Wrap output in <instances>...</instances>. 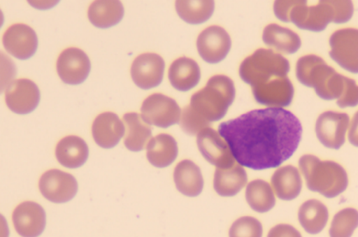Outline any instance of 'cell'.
I'll use <instances>...</instances> for the list:
<instances>
[{
	"label": "cell",
	"instance_id": "6da1fadb",
	"mask_svg": "<svg viewBox=\"0 0 358 237\" xmlns=\"http://www.w3.org/2000/svg\"><path fill=\"white\" fill-rule=\"evenodd\" d=\"M219 133L239 164L264 171L282 165L294 154L302 127L292 113L268 108L221 123Z\"/></svg>",
	"mask_w": 358,
	"mask_h": 237
},
{
	"label": "cell",
	"instance_id": "7a4b0ae2",
	"mask_svg": "<svg viewBox=\"0 0 358 237\" xmlns=\"http://www.w3.org/2000/svg\"><path fill=\"white\" fill-rule=\"evenodd\" d=\"M299 165L308 188L324 197H337L348 187V175L338 163L322 161L315 155H306L300 158Z\"/></svg>",
	"mask_w": 358,
	"mask_h": 237
},
{
	"label": "cell",
	"instance_id": "3957f363",
	"mask_svg": "<svg viewBox=\"0 0 358 237\" xmlns=\"http://www.w3.org/2000/svg\"><path fill=\"white\" fill-rule=\"evenodd\" d=\"M354 6L351 1H320L308 6L307 1H296L289 15V22L301 29L322 31L331 22L344 24L352 17Z\"/></svg>",
	"mask_w": 358,
	"mask_h": 237
},
{
	"label": "cell",
	"instance_id": "277c9868",
	"mask_svg": "<svg viewBox=\"0 0 358 237\" xmlns=\"http://www.w3.org/2000/svg\"><path fill=\"white\" fill-rule=\"evenodd\" d=\"M235 87L231 79L223 75L211 77L206 86L190 99L189 107L210 124L226 116L235 98Z\"/></svg>",
	"mask_w": 358,
	"mask_h": 237
},
{
	"label": "cell",
	"instance_id": "5b68a950",
	"mask_svg": "<svg viewBox=\"0 0 358 237\" xmlns=\"http://www.w3.org/2000/svg\"><path fill=\"white\" fill-rule=\"evenodd\" d=\"M296 72L298 80L315 88L322 99H338L344 92L346 77L336 72L319 56L308 55L299 59Z\"/></svg>",
	"mask_w": 358,
	"mask_h": 237
},
{
	"label": "cell",
	"instance_id": "8992f818",
	"mask_svg": "<svg viewBox=\"0 0 358 237\" xmlns=\"http://www.w3.org/2000/svg\"><path fill=\"white\" fill-rule=\"evenodd\" d=\"M289 70V63L282 55L259 49L242 62L239 73L242 80L253 87L277 77L287 76Z\"/></svg>",
	"mask_w": 358,
	"mask_h": 237
},
{
	"label": "cell",
	"instance_id": "52a82bcc",
	"mask_svg": "<svg viewBox=\"0 0 358 237\" xmlns=\"http://www.w3.org/2000/svg\"><path fill=\"white\" fill-rule=\"evenodd\" d=\"M141 116L150 125L166 129L180 121L182 111L173 99L154 94L143 101Z\"/></svg>",
	"mask_w": 358,
	"mask_h": 237
},
{
	"label": "cell",
	"instance_id": "ba28073f",
	"mask_svg": "<svg viewBox=\"0 0 358 237\" xmlns=\"http://www.w3.org/2000/svg\"><path fill=\"white\" fill-rule=\"evenodd\" d=\"M331 58L343 69L358 73V29L336 31L330 38Z\"/></svg>",
	"mask_w": 358,
	"mask_h": 237
},
{
	"label": "cell",
	"instance_id": "9c48e42d",
	"mask_svg": "<svg viewBox=\"0 0 358 237\" xmlns=\"http://www.w3.org/2000/svg\"><path fill=\"white\" fill-rule=\"evenodd\" d=\"M350 119L344 113L327 111L317 119L316 134L320 143L326 148L339 150L344 144Z\"/></svg>",
	"mask_w": 358,
	"mask_h": 237
},
{
	"label": "cell",
	"instance_id": "30bf717a",
	"mask_svg": "<svg viewBox=\"0 0 358 237\" xmlns=\"http://www.w3.org/2000/svg\"><path fill=\"white\" fill-rule=\"evenodd\" d=\"M39 188L45 198L59 204L75 197L78 192V183L72 175L59 169H51L41 176Z\"/></svg>",
	"mask_w": 358,
	"mask_h": 237
},
{
	"label": "cell",
	"instance_id": "8fae6325",
	"mask_svg": "<svg viewBox=\"0 0 358 237\" xmlns=\"http://www.w3.org/2000/svg\"><path fill=\"white\" fill-rule=\"evenodd\" d=\"M196 47L201 59L209 64H217L227 57L231 41L225 29L212 26L200 33Z\"/></svg>",
	"mask_w": 358,
	"mask_h": 237
},
{
	"label": "cell",
	"instance_id": "7c38bea8",
	"mask_svg": "<svg viewBox=\"0 0 358 237\" xmlns=\"http://www.w3.org/2000/svg\"><path fill=\"white\" fill-rule=\"evenodd\" d=\"M197 145L205 159L217 168H227L236 163L227 142L215 129L208 127L199 132Z\"/></svg>",
	"mask_w": 358,
	"mask_h": 237
},
{
	"label": "cell",
	"instance_id": "4fadbf2b",
	"mask_svg": "<svg viewBox=\"0 0 358 237\" xmlns=\"http://www.w3.org/2000/svg\"><path fill=\"white\" fill-rule=\"evenodd\" d=\"M5 96L10 110L18 115H28L38 107L41 93L36 83L27 78H20L9 83Z\"/></svg>",
	"mask_w": 358,
	"mask_h": 237
},
{
	"label": "cell",
	"instance_id": "5bb4252c",
	"mask_svg": "<svg viewBox=\"0 0 358 237\" xmlns=\"http://www.w3.org/2000/svg\"><path fill=\"white\" fill-rule=\"evenodd\" d=\"M164 69L165 63L159 55L155 53L140 55L131 64L132 80L134 84L143 89L158 87L162 82Z\"/></svg>",
	"mask_w": 358,
	"mask_h": 237
},
{
	"label": "cell",
	"instance_id": "9a60e30c",
	"mask_svg": "<svg viewBox=\"0 0 358 237\" xmlns=\"http://www.w3.org/2000/svg\"><path fill=\"white\" fill-rule=\"evenodd\" d=\"M56 67L64 83L76 85L86 80L91 71L92 64L84 51L73 48L66 49L61 53Z\"/></svg>",
	"mask_w": 358,
	"mask_h": 237
},
{
	"label": "cell",
	"instance_id": "2e32d148",
	"mask_svg": "<svg viewBox=\"0 0 358 237\" xmlns=\"http://www.w3.org/2000/svg\"><path fill=\"white\" fill-rule=\"evenodd\" d=\"M252 89L257 103L275 108L289 106L294 96L293 84L287 76L275 78L270 82Z\"/></svg>",
	"mask_w": 358,
	"mask_h": 237
},
{
	"label": "cell",
	"instance_id": "e0dca14e",
	"mask_svg": "<svg viewBox=\"0 0 358 237\" xmlns=\"http://www.w3.org/2000/svg\"><path fill=\"white\" fill-rule=\"evenodd\" d=\"M4 48L8 52L20 60L32 57L37 51V34L30 27L17 24L10 26L3 37Z\"/></svg>",
	"mask_w": 358,
	"mask_h": 237
},
{
	"label": "cell",
	"instance_id": "ac0fdd59",
	"mask_svg": "<svg viewBox=\"0 0 358 237\" xmlns=\"http://www.w3.org/2000/svg\"><path fill=\"white\" fill-rule=\"evenodd\" d=\"M13 220L21 236L38 237L46 227V213L38 203L25 201L14 210Z\"/></svg>",
	"mask_w": 358,
	"mask_h": 237
},
{
	"label": "cell",
	"instance_id": "d6986e66",
	"mask_svg": "<svg viewBox=\"0 0 358 237\" xmlns=\"http://www.w3.org/2000/svg\"><path fill=\"white\" fill-rule=\"evenodd\" d=\"M124 134V123L115 113H103L95 119L93 123V137L100 148L104 149L115 148Z\"/></svg>",
	"mask_w": 358,
	"mask_h": 237
},
{
	"label": "cell",
	"instance_id": "ffe728a7",
	"mask_svg": "<svg viewBox=\"0 0 358 237\" xmlns=\"http://www.w3.org/2000/svg\"><path fill=\"white\" fill-rule=\"evenodd\" d=\"M173 176L177 189L185 196L196 197L203 189V175L199 167L192 161L184 160L178 163Z\"/></svg>",
	"mask_w": 358,
	"mask_h": 237
},
{
	"label": "cell",
	"instance_id": "44dd1931",
	"mask_svg": "<svg viewBox=\"0 0 358 237\" xmlns=\"http://www.w3.org/2000/svg\"><path fill=\"white\" fill-rule=\"evenodd\" d=\"M248 182V174L243 167L237 163L227 168H217L214 187L223 197L237 195Z\"/></svg>",
	"mask_w": 358,
	"mask_h": 237
},
{
	"label": "cell",
	"instance_id": "7402d4cb",
	"mask_svg": "<svg viewBox=\"0 0 358 237\" xmlns=\"http://www.w3.org/2000/svg\"><path fill=\"white\" fill-rule=\"evenodd\" d=\"M126 136L124 144L131 152H140L147 148L152 139V128L137 113H128L123 116Z\"/></svg>",
	"mask_w": 358,
	"mask_h": 237
},
{
	"label": "cell",
	"instance_id": "603a6c76",
	"mask_svg": "<svg viewBox=\"0 0 358 237\" xmlns=\"http://www.w3.org/2000/svg\"><path fill=\"white\" fill-rule=\"evenodd\" d=\"M89 155L86 142L78 136H67L61 140L55 149V156L64 166L76 168L85 164Z\"/></svg>",
	"mask_w": 358,
	"mask_h": 237
},
{
	"label": "cell",
	"instance_id": "cb8c5ba5",
	"mask_svg": "<svg viewBox=\"0 0 358 237\" xmlns=\"http://www.w3.org/2000/svg\"><path fill=\"white\" fill-rule=\"evenodd\" d=\"M168 76L174 88L179 92H185L198 85L201 71L198 64L194 60L182 57L173 62Z\"/></svg>",
	"mask_w": 358,
	"mask_h": 237
},
{
	"label": "cell",
	"instance_id": "d4e9b609",
	"mask_svg": "<svg viewBox=\"0 0 358 237\" xmlns=\"http://www.w3.org/2000/svg\"><path fill=\"white\" fill-rule=\"evenodd\" d=\"M271 183L278 198L285 201L297 198L302 187L298 168L290 165L278 168L272 176Z\"/></svg>",
	"mask_w": 358,
	"mask_h": 237
},
{
	"label": "cell",
	"instance_id": "484cf974",
	"mask_svg": "<svg viewBox=\"0 0 358 237\" xmlns=\"http://www.w3.org/2000/svg\"><path fill=\"white\" fill-rule=\"evenodd\" d=\"M178 144L170 134H161L152 138L147 146V157L155 167L164 168L172 164L178 156Z\"/></svg>",
	"mask_w": 358,
	"mask_h": 237
},
{
	"label": "cell",
	"instance_id": "4316f807",
	"mask_svg": "<svg viewBox=\"0 0 358 237\" xmlns=\"http://www.w3.org/2000/svg\"><path fill=\"white\" fill-rule=\"evenodd\" d=\"M124 15V7L120 1L98 0L90 6L88 18L96 27L107 29L119 24Z\"/></svg>",
	"mask_w": 358,
	"mask_h": 237
},
{
	"label": "cell",
	"instance_id": "83f0119b",
	"mask_svg": "<svg viewBox=\"0 0 358 237\" xmlns=\"http://www.w3.org/2000/svg\"><path fill=\"white\" fill-rule=\"evenodd\" d=\"M263 41L268 47L284 54H294L301 48V41L296 32L273 24L263 32Z\"/></svg>",
	"mask_w": 358,
	"mask_h": 237
},
{
	"label": "cell",
	"instance_id": "f1b7e54d",
	"mask_svg": "<svg viewBox=\"0 0 358 237\" xmlns=\"http://www.w3.org/2000/svg\"><path fill=\"white\" fill-rule=\"evenodd\" d=\"M301 227L310 234H317L327 227L329 210L326 206L316 199H310L301 205L299 210Z\"/></svg>",
	"mask_w": 358,
	"mask_h": 237
},
{
	"label": "cell",
	"instance_id": "f546056e",
	"mask_svg": "<svg viewBox=\"0 0 358 237\" xmlns=\"http://www.w3.org/2000/svg\"><path fill=\"white\" fill-rule=\"evenodd\" d=\"M245 199L252 210L257 213H266L275 205V198L270 184L263 180L250 182L245 190Z\"/></svg>",
	"mask_w": 358,
	"mask_h": 237
},
{
	"label": "cell",
	"instance_id": "4dcf8cb0",
	"mask_svg": "<svg viewBox=\"0 0 358 237\" xmlns=\"http://www.w3.org/2000/svg\"><path fill=\"white\" fill-rule=\"evenodd\" d=\"M214 1H176V9L179 17L189 24H203L215 10Z\"/></svg>",
	"mask_w": 358,
	"mask_h": 237
},
{
	"label": "cell",
	"instance_id": "1f68e13d",
	"mask_svg": "<svg viewBox=\"0 0 358 237\" xmlns=\"http://www.w3.org/2000/svg\"><path fill=\"white\" fill-rule=\"evenodd\" d=\"M358 227V211L345 208L334 216L329 231L330 237H351Z\"/></svg>",
	"mask_w": 358,
	"mask_h": 237
},
{
	"label": "cell",
	"instance_id": "d6a6232c",
	"mask_svg": "<svg viewBox=\"0 0 358 237\" xmlns=\"http://www.w3.org/2000/svg\"><path fill=\"white\" fill-rule=\"evenodd\" d=\"M263 227L260 221L244 217L235 221L229 231V237H262Z\"/></svg>",
	"mask_w": 358,
	"mask_h": 237
},
{
	"label": "cell",
	"instance_id": "836d02e7",
	"mask_svg": "<svg viewBox=\"0 0 358 237\" xmlns=\"http://www.w3.org/2000/svg\"><path fill=\"white\" fill-rule=\"evenodd\" d=\"M209 125L210 124L199 117L189 106L184 108L180 126L185 133L195 135L208 128Z\"/></svg>",
	"mask_w": 358,
	"mask_h": 237
},
{
	"label": "cell",
	"instance_id": "e575fe53",
	"mask_svg": "<svg viewBox=\"0 0 358 237\" xmlns=\"http://www.w3.org/2000/svg\"><path fill=\"white\" fill-rule=\"evenodd\" d=\"M337 104L341 108L355 107L358 105V86L353 79L346 77L345 87Z\"/></svg>",
	"mask_w": 358,
	"mask_h": 237
},
{
	"label": "cell",
	"instance_id": "d590c367",
	"mask_svg": "<svg viewBox=\"0 0 358 237\" xmlns=\"http://www.w3.org/2000/svg\"><path fill=\"white\" fill-rule=\"evenodd\" d=\"M267 237H302L292 225L280 224L268 232Z\"/></svg>",
	"mask_w": 358,
	"mask_h": 237
},
{
	"label": "cell",
	"instance_id": "8d00e7d4",
	"mask_svg": "<svg viewBox=\"0 0 358 237\" xmlns=\"http://www.w3.org/2000/svg\"><path fill=\"white\" fill-rule=\"evenodd\" d=\"M349 141L351 144L358 148V111L353 117L350 124Z\"/></svg>",
	"mask_w": 358,
	"mask_h": 237
}]
</instances>
